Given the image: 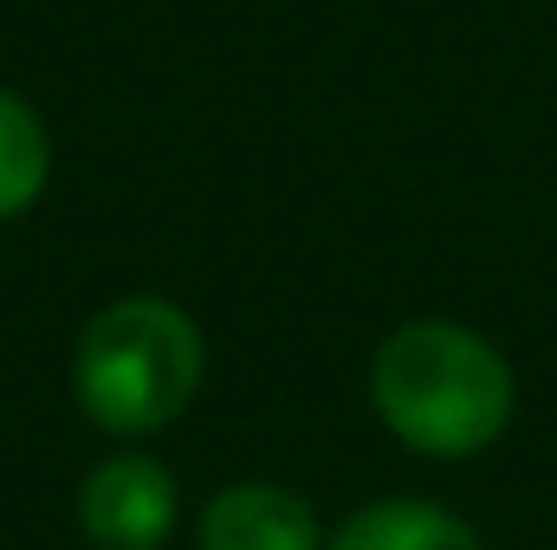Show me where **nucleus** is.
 <instances>
[{
	"mask_svg": "<svg viewBox=\"0 0 557 550\" xmlns=\"http://www.w3.org/2000/svg\"><path fill=\"white\" fill-rule=\"evenodd\" d=\"M78 532L98 550H156L175 532V479L143 453L104 460L78 492Z\"/></svg>",
	"mask_w": 557,
	"mask_h": 550,
	"instance_id": "nucleus-3",
	"label": "nucleus"
},
{
	"mask_svg": "<svg viewBox=\"0 0 557 550\" xmlns=\"http://www.w3.org/2000/svg\"><path fill=\"white\" fill-rule=\"evenodd\" d=\"M370 396H376V414L389 421V434L428 460L486 453L506 434L512 402H519L512 363L499 357V343L447 317H421L383 337Z\"/></svg>",
	"mask_w": 557,
	"mask_h": 550,
	"instance_id": "nucleus-1",
	"label": "nucleus"
},
{
	"mask_svg": "<svg viewBox=\"0 0 557 550\" xmlns=\"http://www.w3.org/2000/svg\"><path fill=\"white\" fill-rule=\"evenodd\" d=\"M201 550H324L318 518L285 486H227L201 512Z\"/></svg>",
	"mask_w": 557,
	"mask_h": 550,
	"instance_id": "nucleus-4",
	"label": "nucleus"
},
{
	"mask_svg": "<svg viewBox=\"0 0 557 550\" xmlns=\"http://www.w3.org/2000/svg\"><path fill=\"white\" fill-rule=\"evenodd\" d=\"M201 389V330L169 298H117L78 337V402L104 434H156Z\"/></svg>",
	"mask_w": 557,
	"mask_h": 550,
	"instance_id": "nucleus-2",
	"label": "nucleus"
},
{
	"mask_svg": "<svg viewBox=\"0 0 557 550\" xmlns=\"http://www.w3.org/2000/svg\"><path fill=\"white\" fill-rule=\"evenodd\" d=\"M46 175H52V142H46V124L33 117V104H26V98H13V91L0 85V221L26 214V208L39 201Z\"/></svg>",
	"mask_w": 557,
	"mask_h": 550,
	"instance_id": "nucleus-6",
	"label": "nucleus"
},
{
	"mask_svg": "<svg viewBox=\"0 0 557 550\" xmlns=\"http://www.w3.org/2000/svg\"><path fill=\"white\" fill-rule=\"evenodd\" d=\"M324 550H486L467 518H454L447 505L428 499H383L363 505Z\"/></svg>",
	"mask_w": 557,
	"mask_h": 550,
	"instance_id": "nucleus-5",
	"label": "nucleus"
}]
</instances>
